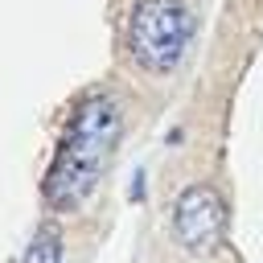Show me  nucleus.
<instances>
[{"instance_id":"1","label":"nucleus","mask_w":263,"mask_h":263,"mask_svg":"<svg viewBox=\"0 0 263 263\" xmlns=\"http://www.w3.org/2000/svg\"><path fill=\"white\" fill-rule=\"evenodd\" d=\"M119 127H123V115L111 95L95 90V95L78 99V107L70 111L66 136L58 144V156L45 173L49 205L74 210L90 197V189L99 185V177L107 173V164L119 148Z\"/></svg>"},{"instance_id":"2","label":"nucleus","mask_w":263,"mask_h":263,"mask_svg":"<svg viewBox=\"0 0 263 263\" xmlns=\"http://www.w3.org/2000/svg\"><path fill=\"white\" fill-rule=\"evenodd\" d=\"M193 37V16L181 0H136L127 16V53L144 74H168Z\"/></svg>"},{"instance_id":"3","label":"nucleus","mask_w":263,"mask_h":263,"mask_svg":"<svg viewBox=\"0 0 263 263\" xmlns=\"http://www.w3.org/2000/svg\"><path fill=\"white\" fill-rule=\"evenodd\" d=\"M226 222H230V210H226L222 193L214 185H189L173 205V242L185 255L205 259L222 247Z\"/></svg>"},{"instance_id":"4","label":"nucleus","mask_w":263,"mask_h":263,"mask_svg":"<svg viewBox=\"0 0 263 263\" xmlns=\"http://www.w3.org/2000/svg\"><path fill=\"white\" fill-rule=\"evenodd\" d=\"M21 263H62V234L53 226H41L33 234V242L25 247Z\"/></svg>"}]
</instances>
